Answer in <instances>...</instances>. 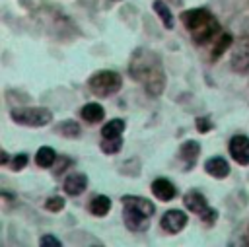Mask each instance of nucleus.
I'll use <instances>...</instances> for the list:
<instances>
[{
  "instance_id": "18",
  "label": "nucleus",
  "mask_w": 249,
  "mask_h": 247,
  "mask_svg": "<svg viewBox=\"0 0 249 247\" xmlns=\"http://www.w3.org/2000/svg\"><path fill=\"white\" fill-rule=\"evenodd\" d=\"M109 210H111V198H109V196L97 194V196L91 198V202H89V212H91L93 216L103 218V216L109 214Z\"/></svg>"
},
{
  "instance_id": "5",
  "label": "nucleus",
  "mask_w": 249,
  "mask_h": 247,
  "mask_svg": "<svg viewBox=\"0 0 249 247\" xmlns=\"http://www.w3.org/2000/svg\"><path fill=\"white\" fill-rule=\"evenodd\" d=\"M183 204L187 206L189 212L196 214L200 220H204V222H208V224H212V222L218 218V212L208 204L206 196H204L202 193H198V191H189V193H185Z\"/></svg>"
},
{
  "instance_id": "4",
  "label": "nucleus",
  "mask_w": 249,
  "mask_h": 247,
  "mask_svg": "<svg viewBox=\"0 0 249 247\" xmlns=\"http://www.w3.org/2000/svg\"><path fill=\"white\" fill-rule=\"evenodd\" d=\"M10 117L18 124L39 128V126H47L53 121V111L47 107H19V109H14Z\"/></svg>"
},
{
  "instance_id": "16",
  "label": "nucleus",
  "mask_w": 249,
  "mask_h": 247,
  "mask_svg": "<svg viewBox=\"0 0 249 247\" xmlns=\"http://www.w3.org/2000/svg\"><path fill=\"white\" fill-rule=\"evenodd\" d=\"M152 10H154L156 16L161 19V23H163L165 29H173V14H171L169 6H167L163 0H154V2H152Z\"/></svg>"
},
{
  "instance_id": "20",
  "label": "nucleus",
  "mask_w": 249,
  "mask_h": 247,
  "mask_svg": "<svg viewBox=\"0 0 249 247\" xmlns=\"http://www.w3.org/2000/svg\"><path fill=\"white\" fill-rule=\"evenodd\" d=\"M124 126L126 124H124L123 119H111L101 126V136L103 138H117L124 132Z\"/></svg>"
},
{
  "instance_id": "13",
  "label": "nucleus",
  "mask_w": 249,
  "mask_h": 247,
  "mask_svg": "<svg viewBox=\"0 0 249 247\" xmlns=\"http://www.w3.org/2000/svg\"><path fill=\"white\" fill-rule=\"evenodd\" d=\"M88 189V175L86 173H70L66 179H64V191L66 194L70 196H78L82 194L84 191Z\"/></svg>"
},
{
  "instance_id": "28",
  "label": "nucleus",
  "mask_w": 249,
  "mask_h": 247,
  "mask_svg": "<svg viewBox=\"0 0 249 247\" xmlns=\"http://www.w3.org/2000/svg\"><path fill=\"white\" fill-rule=\"evenodd\" d=\"M8 161H10V156H8V152H6V150H2V158H0V163H2V165H6Z\"/></svg>"
},
{
  "instance_id": "7",
  "label": "nucleus",
  "mask_w": 249,
  "mask_h": 247,
  "mask_svg": "<svg viewBox=\"0 0 249 247\" xmlns=\"http://www.w3.org/2000/svg\"><path fill=\"white\" fill-rule=\"evenodd\" d=\"M187 222H189V216H187L183 210L171 208V210L163 212V216H161V220H160V226H161L163 231L175 235V233H181V231L185 229Z\"/></svg>"
},
{
  "instance_id": "1",
  "label": "nucleus",
  "mask_w": 249,
  "mask_h": 247,
  "mask_svg": "<svg viewBox=\"0 0 249 247\" xmlns=\"http://www.w3.org/2000/svg\"><path fill=\"white\" fill-rule=\"evenodd\" d=\"M128 74L136 82H142L144 89L152 97L161 95L165 88V74L161 68V60L156 53L148 49H134L130 62H128Z\"/></svg>"
},
{
  "instance_id": "6",
  "label": "nucleus",
  "mask_w": 249,
  "mask_h": 247,
  "mask_svg": "<svg viewBox=\"0 0 249 247\" xmlns=\"http://www.w3.org/2000/svg\"><path fill=\"white\" fill-rule=\"evenodd\" d=\"M230 51H231V56H230L231 70L237 74L249 72V35L237 37Z\"/></svg>"
},
{
  "instance_id": "17",
  "label": "nucleus",
  "mask_w": 249,
  "mask_h": 247,
  "mask_svg": "<svg viewBox=\"0 0 249 247\" xmlns=\"http://www.w3.org/2000/svg\"><path fill=\"white\" fill-rule=\"evenodd\" d=\"M56 152L51 148V146H41L39 150H37V154H35V163L39 165V167H43V169H47V167H53L54 165V161H56Z\"/></svg>"
},
{
  "instance_id": "24",
  "label": "nucleus",
  "mask_w": 249,
  "mask_h": 247,
  "mask_svg": "<svg viewBox=\"0 0 249 247\" xmlns=\"http://www.w3.org/2000/svg\"><path fill=\"white\" fill-rule=\"evenodd\" d=\"M27 159H29L27 154H23V152H21V154H16L14 159H12V163H10V167H12L14 171H21V169L27 165Z\"/></svg>"
},
{
  "instance_id": "26",
  "label": "nucleus",
  "mask_w": 249,
  "mask_h": 247,
  "mask_svg": "<svg viewBox=\"0 0 249 247\" xmlns=\"http://www.w3.org/2000/svg\"><path fill=\"white\" fill-rule=\"evenodd\" d=\"M39 245H43V247H60L62 243L54 237V235H51V233H47V235H43L41 239H39Z\"/></svg>"
},
{
  "instance_id": "15",
  "label": "nucleus",
  "mask_w": 249,
  "mask_h": 247,
  "mask_svg": "<svg viewBox=\"0 0 249 247\" xmlns=\"http://www.w3.org/2000/svg\"><path fill=\"white\" fill-rule=\"evenodd\" d=\"M198 154H200V144L196 140H185L181 144V148H179V158L183 161H187V167H193V163L198 158Z\"/></svg>"
},
{
  "instance_id": "25",
  "label": "nucleus",
  "mask_w": 249,
  "mask_h": 247,
  "mask_svg": "<svg viewBox=\"0 0 249 247\" xmlns=\"http://www.w3.org/2000/svg\"><path fill=\"white\" fill-rule=\"evenodd\" d=\"M54 163H56V165H54V169H53V171H54V175H60V173H64V171H66V167H68V165H72V159H68L66 156H62V159H60V158H56V161H54Z\"/></svg>"
},
{
  "instance_id": "3",
  "label": "nucleus",
  "mask_w": 249,
  "mask_h": 247,
  "mask_svg": "<svg viewBox=\"0 0 249 247\" xmlns=\"http://www.w3.org/2000/svg\"><path fill=\"white\" fill-rule=\"evenodd\" d=\"M88 88L97 97H111L123 88V78L115 70H97L89 76Z\"/></svg>"
},
{
  "instance_id": "12",
  "label": "nucleus",
  "mask_w": 249,
  "mask_h": 247,
  "mask_svg": "<svg viewBox=\"0 0 249 247\" xmlns=\"http://www.w3.org/2000/svg\"><path fill=\"white\" fill-rule=\"evenodd\" d=\"M204 171L214 179H226L230 175V163L224 158L214 156V158H208L204 161Z\"/></svg>"
},
{
  "instance_id": "23",
  "label": "nucleus",
  "mask_w": 249,
  "mask_h": 247,
  "mask_svg": "<svg viewBox=\"0 0 249 247\" xmlns=\"http://www.w3.org/2000/svg\"><path fill=\"white\" fill-rule=\"evenodd\" d=\"M64 204H66V200H64L62 196H49V198L45 200V208H47L49 212H60V210L64 208Z\"/></svg>"
},
{
  "instance_id": "19",
  "label": "nucleus",
  "mask_w": 249,
  "mask_h": 247,
  "mask_svg": "<svg viewBox=\"0 0 249 247\" xmlns=\"http://www.w3.org/2000/svg\"><path fill=\"white\" fill-rule=\"evenodd\" d=\"M231 45H233V37H231L230 33L222 31V33L216 37V43H214V49H212V60L220 58L228 49H231Z\"/></svg>"
},
{
  "instance_id": "8",
  "label": "nucleus",
  "mask_w": 249,
  "mask_h": 247,
  "mask_svg": "<svg viewBox=\"0 0 249 247\" xmlns=\"http://www.w3.org/2000/svg\"><path fill=\"white\" fill-rule=\"evenodd\" d=\"M228 150H230V156L233 158L235 163L249 165V136H245V134L231 136L230 144H228Z\"/></svg>"
},
{
  "instance_id": "14",
  "label": "nucleus",
  "mask_w": 249,
  "mask_h": 247,
  "mask_svg": "<svg viewBox=\"0 0 249 247\" xmlns=\"http://www.w3.org/2000/svg\"><path fill=\"white\" fill-rule=\"evenodd\" d=\"M80 117L89 123V124H95V123H101L103 117H105V109L101 103H95V101H89L86 103L82 109H80Z\"/></svg>"
},
{
  "instance_id": "9",
  "label": "nucleus",
  "mask_w": 249,
  "mask_h": 247,
  "mask_svg": "<svg viewBox=\"0 0 249 247\" xmlns=\"http://www.w3.org/2000/svg\"><path fill=\"white\" fill-rule=\"evenodd\" d=\"M150 189H152V194H154L158 200H161V202H169V200H173V198L177 196L175 185H173L169 179H165V177L154 179L152 185H150Z\"/></svg>"
},
{
  "instance_id": "22",
  "label": "nucleus",
  "mask_w": 249,
  "mask_h": 247,
  "mask_svg": "<svg viewBox=\"0 0 249 247\" xmlns=\"http://www.w3.org/2000/svg\"><path fill=\"white\" fill-rule=\"evenodd\" d=\"M121 148H123V138L121 136H117V138H103L101 144H99V150L103 154H107V156H113V154L121 152Z\"/></svg>"
},
{
  "instance_id": "10",
  "label": "nucleus",
  "mask_w": 249,
  "mask_h": 247,
  "mask_svg": "<svg viewBox=\"0 0 249 247\" xmlns=\"http://www.w3.org/2000/svg\"><path fill=\"white\" fill-rule=\"evenodd\" d=\"M123 220H124V226L130 231H136V233L146 231L150 228V218L140 214V212H136V210H132V208H124L123 206Z\"/></svg>"
},
{
  "instance_id": "21",
  "label": "nucleus",
  "mask_w": 249,
  "mask_h": 247,
  "mask_svg": "<svg viewBox=\"0 0 249 247\" xmlns=\"http://www.w3.org/2000/svg\"><path fill=\"white\" fill-rule=\"evenodd\" d=\"M58 134H62V136H66V138H78L80 134H82V128H80V124L76 123V121H72V119H66V121H62V123H58Z\"/></svg>"
},
{
  "instance_id": "11",
  "label": "nucleus",
  "mask_w": 249,
  "mask_h": 247,
  "mask_svg": "<svg viewBox=\"0 0 249 247\" xmlns=\"http://www.w3.org/2000/svg\"><path fill=\"white\" fill-rule=\"evenodd\" d=\"M121 200H123V206H124V208H132V210H136V212H140V214H144V216H148V218H152L154 212H156L154 202L148 200V198H144V196L126 194V196H123Z\"/></svg>"
},
{
  "instance_id": "2",
  "label": "nucleus",
  "mask_w": 249,
  "mask_h": 247,
  "mask_svg": "<svg viewBox=\"0 0 249 247\" xmlns=\"http://www.w3.org/2000/svg\"><path fill=\"white\" fill-rule=\"evenodd\" d=\"M181 21L191 33V39L204 47L220 35V23L206 8H191L181 14Z\"/></svg>"
},
{
  "instance_id": "27",
  "label": "nucleus",
  "mask_w": 249,
  "mask_h": 247,
  "mask_svg": "<svg viewBox=\"0 0 249 247\" xmlns=\"http://www.w3.org/2000/svg\"><path fill=\"white\" fill-rule=\"evenodd\" d=\"M196 130H198V132H210V130H212V123H210V119H206V117H198V119H196Z\"/></svg>"
}]
</instances>
